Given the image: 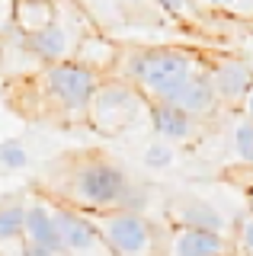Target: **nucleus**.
<instances>
[{
  "mask_svg": "<svg viewBox=\"0 0 253 256\" xmlns=\"http://www.w3.org/2000/svg\"><path fill=\"white\" fill-rule=\"evenodd\" d=\"M202 64L199 52L176 45L132 48L125 54V80L144 96V102H173L186 77Z\"/></svg>",
  "mask_w": 253,
  "mask_h": 256,
  "instance_id": "obj_3",
  "label": "nucleus"
},
{
  "mask_svg": "<svg viewBox=\"0 0 253 256\" xmlns=\"http://www.w3.org/2000/svg\"><path fill=\"white\" fill-rule=\"evenodd\" d=\"M196 4H199V0H196ZM202 4H208V6H231L234 0H202Z\"/></svg>",
  "mask_w": 253,
  "mask_h": 256,
  "instance_id": "obj_24",
  "label": "nucleus"
},
{
  "mask_svg": "<svg viewBox=\"0 0 253 256\" xmlns=\"http://www.w3.org/2000/svg\"><path fill=\"white\" fill-rule=\"evenodd\" d=\"M118 4V10H122V20L128 22V16L135 13V10H144V6H151V0H116Z\"/></svg>",
  "mask_w": 253,
  "mask_h": 256,
  "instance_id": "obj_23",
  "label": "nucleus"
},
{
  "mask_svg": "<svg viewBox=\"0 0 253 256\" xmlns=\"http://www.w3.org/2000/svg\"><path fill=\"white\" fill-rule=\"evenodd\" d=\"M26 80H29V90L36 93L38 116L52 118L58 125H84L86 100H90L93 86L100 84V77L93 70L80 68L70 58L42 64Z\"/></svg>",
  "mask_w": 253,
  "mask_h": 256,
  "instance_id": "obj_2",
  "label": "nucleus"
},
{
  "mask_svg": "<svg viewBox=\"0 0 253 256\" xmlns=\"http://www.w3.org/2000/svg\"><path fill=\"white\" fill-rule=\"evenodd\" d=\"M208 80L215 86L218 100L224 106H240L250 96V84H253V70L250 61L240 54H202Z\"/></svg>",
  "mask_w": 253,
  "mask_h": 256,
  "instance_id": "obj_7",
  "label": "nucleus"
},
{
  "mask_svg": "<svg viewBox=\"0 0 253 256\" xmlns=\"http://www.w3.org/2000/svg\"><path fill=\"white\" fill-rule=\"evenodd\" d=\"M148 118H151V128L157 132V138L167 144H186L199 134V125L192 116H186L183 109H176L173 102H148Z\"/></svg>",
  "mask_w": 253,
  "mask_h": 256,
  "instance_id": "obj_12",
  "label": "nucleus"
},
{
  "mask_svg": "<svg viewBox=\"0 0 253 256\" xmlns=\"http://www.w3.org/2000/svg\"><path fill=\"white\" fill-rule=\"evenodd\" d=\"M224 250H231V240L221 230L180 224L176 234H173V256H218Z\"/></svg>",
  "mask_w": 253,
  "mask_h": 256,
  "instance_id": "obj_13",
  "label": "nucleus"
},
{
  "mask_svg": "<svg viewBox=\"0 0 253 256\" xmlns=\"http://www.w3.org/2000/svg\"><path fill=\"white\" fill-rule=\"evenodd\" d=\"M173 160H176V154H173V144H167V141L148 144L144 166H151V170H167V166H173Z\"/></svg>",
  "mask_w": 253,
  "mask_h": 256,
  "instance_id": "obj_20",
  "label": "nucleus"
},
{
  "mask_svg": "<svg viewBox=\"0 0 253 256\" xmlns=\"http://www.w3.org/2000/svg\"><path fill=\"white\" fill-rule=\"evenodd\" d=\"M141 109H144V96L128 80L100 77V84L93 86L90 100H86L84 125H90L102 138H118L135 125Z\"/></svg>",
  "mask_w": 253,
  "mask_h": 256,
  "instance_id": "obj_4",
  "label": "nucleus"
},
{
  "mask_svg": "<svg viewBox=\"0 0 253 256\" xmlns=\"http://www.w3.org/2000/svg\"><path fill=\"white\" fill-rule=\"evenodd\" d=\"M96 230L102 234L112 256H154L157 253V228L144 212L132 205L90 212Z\"/></svg>",
  "mask_w": 253,
  "mask_h": 256,
  "instance_id": "obj_5",
  "label": "nucleus"
},
{
  "mask_svg": "<svg viewBox=\"0 0 253 256\" xmlns=\"http://www.w3.org/2000/svg\"><path fill=\"white\" fill-rule=\"evenodd\" d=\"M22 214H26V198H4L0 202V246L22 240Z\"/></svg>",
  "mask_w": 253,
  "mask_h": 256,
  "instance_id": "obj_16",
  "label": "nucleus"
},
{
  "mask_svg": "<svg viewBox=\"0 0 253 256\" xmlns=\"http://www.w3.org/2000/svg\"><path fill=\"white\" fill-rule=\"evenodd\" d=\"M70 61H77L86 70H93L96 77H109L118 64H122V52H118V45L109 36H102V32H96V29H86L84 36L74 42Z\"/></svg>",
  "mask_w": 253,
  "mask_h": 256,
  "instance_id": "obj_11",
  "label": "nucleus"
},
{
  "mask_svg": "<svg viewBox=\"0 0 253 256\" xmlns=\"http://www.w3.org/2000/svg\"><path fill=\"white\" fill-rule=\"evenodd\" d=\"M52 20H54V4H45V0H13V29L20 36L42 29Z\"/></svg>",
  "mask_w": 253,
  "mask_h": 256,
  "instance_id": "obj_15",
  "label": "nucleus"
},
{
  "mask_svg": "<svg viewBox=\"0 0 253 256\" xmlns=\"http://www.w3.org/2000/svg\"><path fill=\"white\" fill-rule=\"evenodd\" d=\"M54 221H58V237H61V256H112V250L106 246V240L93 224L90 212L54 202Z\"/></svg>",
  "mask_w": 253,
  "mask_h": 256,
  "instance_id": "obj_6",
  "label": "nucleus"
},
{
  "mask_svg": "<svg viewBox=\"0 0 253 256\" xmlns=\"http://www.w3.org/2000/svg\"><path fill=\"white\" fill-rule=\"evenodd\" d=\"M45 4H58V0H45Z\"/></svg>",
  "mask_w": 253,
  "mask_h": 256,
  "instance_id": "obj_26",
  "label": "nucleus"
},
{
  "mask_svg": "<svg viewBox=\"0 0 253 256\" xmlns=\"http://www.w3.org/2000/svg\"><path fill=\"white\" fill-rule=\"evenodd\" d=\"M128 196H132L128 173L100 150L61 157L48 180V198L74 205L80 212H106V208L128 205Z\"/></svg>",
  "mask_w": 253,
  "mask_h": 256,
  "instance_id": "obj_1",
  "label": "nucleus"
},
{
  "mask_svg": "<svg viewBox=\"0 0 253 256\" xmlns=\"http://www.w3.org/2000/svg\"><path fill=\"white\" fill-rule=\"evenodd\" d=\"M218 256H234V250H224V253H218Z\"/></svg>",
  "mask_w": 253,
  "mask_h": 256,
  "instance_id": "obj_25",
  "label": "nucleus"
},
{
  "mask_svg": "<svg viewBox=\"0 0 253 256\" xmlns=\"http://www.w3.org/2000/svg\"><path fill=\"white\" fill-rule=\"evenodd\" d=\"M22 240L61 256V237H58V221H54V202L48 196H32L26 198V214H22Z\"/></svg>",
  "mask_w": 253,
  "mask_h": 256,
  "instance_id": "obj_10",
  "label": "nucleus"
},
{
  "mask_svg": "<svg viewBox=\"0 0 253 256\" xmlns=\"http://www.w3.org/2000/svg\"><path fill=\"white\" fill-rule=\"evenodd\" d=\"M74 4H77V10H80L90 22H100V26H109V22H125L116 0H74Z\"/></svg>",
  "mask_w": 253,
  "mask_h": 256,
  "instance_id": "obj_17",
  "label": "nucleus"
},
{
  "mask_svg": "<svg viewBox=\"0 0 253 256\" xmlns=\"http://www.w3.org/2000/svg\"><path fill=\"white\" fill-rule=\"evenodd\" d=\"M0 166H4V170H26L29 166V150L20 138L0 141Z\"/></svg>",
  "mask_w": 253,
  "mask_h": 256,
  "instance_id": "obj_18",
  "label": "nucleus"
},
{
  "mask_svg": "<svg viewBox=\"0 0 253 256\" xmlns=\"http://www.w3.org/2000/svg\"><path fill=\"white\" fill-rule=\"evenodd\" d=\"M13 256H58L52 250H45V246H36V244H26V240H20L16 250H13Z\"/></svg>",
  "mask_w": 253,
  "mask_h": 256,
  "instance_id": "obj_22",
  "label": "nucleus"
},
{
  "mask_svg": "<svg viewBox=\"0 0 253 256\" xmlns=\"http://www.w3.org/2000/svg\"><path fill=\"white\" fill-rule=\"evenodd\" d=\"M173 106L183 109L186 116H192L196 122H208V118L221 109V100H218L215 86H212V80H208L205 61L186 77V84L180 86V93H176V96H173Z\"/></svg>",
  "mask_w": 253,
  "mask_h": 256,
  "instance_id": "obj_9",
  "label": "nucleus"
},
{
  "mask_svg": "<svg viewBox=\"0 0 253 256\" xmlns=\"http://www.w3.org/2000/svg\"><path fill=\"white\" fill-rule=\"evenodd\" d=\"M22 45H26V52L32 54L38 64H52V61H64L70 58V52H74V42L80 36H74L64 20V13L58 10V4H54V20L45 22L42 29L36 32H26V36H20Z\"/></svg>",
  "mask_w": 253,
  "mask_h": 256,
  "instance_id": "obj_8",
  "label": "nucleus"
},
{
  "mask_svg": "<svg viewBox=\"0 0 253 256\" xmlns=\"http://www.w3.org/2000/svg\"><path fill=\"white\" fill-rule=\"evenodd\" d=\"M173 218L176 224H192V228H208V230H224V218L215 212V205L202 202V198H176L173 202Z\"/></svg>",
  "mask_w": 253,
  "mask_h": 256,
  "instance_id": "obj_14",
  "label": "nucleus"
},
{
  "mask_svg": "<svg viewBox=\"0 0 253 256\" xmlns=\"http://www.w3.org/2000/svg\"><path fill=\"white\" fill-rule=\"evenodd\" d=\"M234 148H237L240 164L250 166V164H253V125H250L247 116H244L240 122H237V128H234Z\"/></svg>",
  "mask_w": 253,
  "mask_h": 256,
  "instance_id": "obj_19",
  "label": "nucleus"
},
{
  "mask_svg": "<svg viewBox=\"0 0 253 256\" xmlns=\"http://www.w3.org/2000/svg\"><path fill=\"white\" fill-rule=\"evenodd\" d=\"M151 6L167 13L170 20H192L196 13V0H151Z\"/></svg>",
  "mask_w": 253,
  "mask_h": 256,
  "instance_id": "obj_21",
  "label": "nucleus"
}]
</instances>
